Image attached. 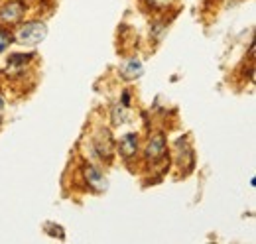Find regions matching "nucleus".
<instances>
[{
    "instance_id": "obj_8",
    "label": "nucleus",
    "mask_w": 256,
    "mask_h": 244,
    "mask_svg": "<svg viewBox=\"0 0 256 244\" xmlns=\"http://www.w3.org/2000/svg\"><path fill=\"white\" fill-rule=\"evenodd\" d=\"M148 2V6H152V8H158V10H162V8H168L174 0H146Z\"/></svg>"
},
{
    "instance_id": "obj_6",
    "label": "nucleus",
    "mask_w": 256,
    "mask_h": 244,
    "mask_svg": "<svg viewBox=\"0 0 256 244\" xmlns=\"http://www.w3.org/2000/svg\"><path fill=\"white\" fill-rule=\"evenodd\" d=\"M122 73H124V77L126 79H134V77H140L142 75V63L138 60H130L124 65V69H122Z\"/></svg>"
},
{
    "instance_id": "obj_10",
    "label": "nucleus",
    "mask_w": 256,
    "mask_h": 244,
    "mask_svg": "<svg viewBox=\"0 0 256 244\" xmlns=\"http://www.w3.org/2000/svg\"><path fill=\"white\" fill-rule=\"evenodd\" d=\"M2 104H4V102H2V98H0V108H2Z\"/></svg>"
},
{
    "instance_id": "obj_3",
    "label": "nucleus",
    "mask_w": 256,
    "mask_h": 244,
    "mask_svg": "<svg viewBox=\"0 0 256 244\" xmlns=\"http://www.w3.org/2000/svg\"><path fill=\"white\" fill-rule=\"evenodd\" d=\"M85 180L87 183L95 189V191H104L106 187H108V182H106V178L100 174V170L95 168V166H85Z\"/></svg>"
},
{
    "instance_id": "obj_5",
    "label": "nucleus",
    "mask_w": 256,
    "mask_h": 244,
    "mask_svg": "<svg viewBox=\"0 0 256 244\" xmlns=\"http://www.w3.org/2000/svg\"><path fill=\"white\" fill-rule=\"evenodd\" d=\"M136 150H138V138H136V134H126L120 140V154L124 158H130V156L136 154Z\"/></svg>"
},
{
    "instance_id": "obj_7",
    "label": "nucleus",
    "mask_w": 256,
    "mask_h": 244,
    "mask_svg": "<svg viewBox=\"0 0 256 244\" xmlns=\"http://www.w3.org/2000/svg\"><path fill=\"white\" fill-rule=\"evenodd\" d=\"M124 116H126L124 104H122V106H120V104H116V106L112 108V122H114V124H120V122H124Z\"/></svg>"
},
{
    "instance_id": "obj_1",
    "label": "nucleus",
    "mask_w": 256,
    "mask_h": 244,
    "mask_svg": "<svg viewBox=\"0 0 256 244\" xmlns=\"http://www.w3.org/2000/svg\"><path fill=\"white\" fill-rule=\"evenodd\" d=\"M46 36H48V28H46L44 22H28V24H22V26L16 30V34H14L16 42H18V44H24V46H36V44H40Z\"/></svg>"
},
{
    "instance_id": "obj_9",
    "label": "nucleus",
    "mask_w": 256,
    "mask_h": 244,
    "mask_svg": "<svg viewBox=\"0 0 256 244\" xmlns=\"http://www.w3.org/2000/svg\"><path fill=\"white\" fill-rule=\"evenodd\" d=\"M8 44H10V34L4 30H0V54L8 48Z\"/></svg>"
},
{
    "instance_id": "obj_2",
    "label": "nucleus",
    "mask_w": 256,
    "mask_h": 244,
    "mask_svg": "<svg viewBox=\"0 0 256 244\" xmlns=\"http://www.w3.org/2000/svg\"><path fill=\"white\" fill-rule=\"evenodd\" d=\"M24 10H26V6H24V2H10V4H6L2 10H0V20L2 22H8V24H14V22H18L22 16H24Z\"/></svg>"
},
{
    "instance_id": "obj_4",
    "label": "nucleus",
    "mask_w": 256,
    "mask_h": 244,
    "mask_svg": "<svg viewBox=\"0 0 256 244\" xmlns=\"http://www.w3.org/2000/svg\"><path fill=\"white\" fill-rule=\"evenodd\" d=\"M164 154H166V138L162 134L152 136V140L148 142V148H146V158L148 160H160Z\"/></svg>"
}]
</instances>
